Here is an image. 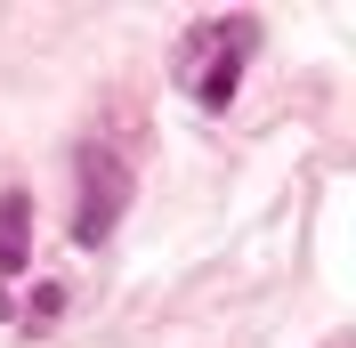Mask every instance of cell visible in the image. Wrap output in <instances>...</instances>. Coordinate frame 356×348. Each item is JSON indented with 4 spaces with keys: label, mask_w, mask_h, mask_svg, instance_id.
I'll return each mask as SVG.
<instances>
[{
    "label": "cell",
    "mask_w": 356,
    "mask_h": 348,
    "mask_svg": "<svg viewBox=\"0 0 356 348\" xmlns=\"http://www.w3.org/2000/svg\"><path fill=\"white\" fill-rule=\"evenodd\" d=\"M122 203H130L122 154H113V146H81V211H73V243H81V251H106Z\"/></svg>",
    "instance_id": "cell-1"
},
{
    "label": "cell",
    "mask_w": 356,
    "mask_h": 348,
    "mask_svg": "<svg viewBox=\"0 0 356 348\" xmlns=\"http://www.w3.org/2000/svg\"><path fill=\"white\" fill-rule=\"evenodd\" d=\"M24 227H33V195L8 187V195H0V276L24 267Z\"/></svg>",
    "instance_id": "cell-2"
}]
</instances>
